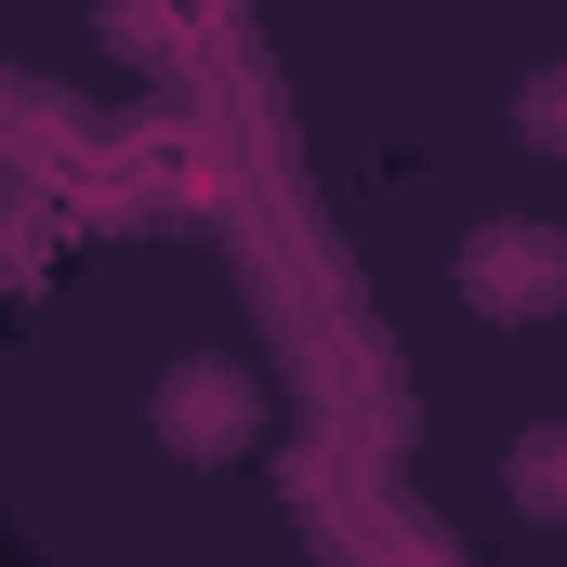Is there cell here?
<instances>
[{
  "label": "cell",
  "mask_w": 567,
  "mask_h": 567,
  "mask_svg": "<svg viewBox=\"0 0 567 567\" xmlns=\"http://www.w3.org/2000/svg\"><path fill=\"white\" fill-rule=\"evenodd\" d=\"M449 278L488 330H542V317H567V225H475L449 251Z\"/></svg>",
  "instance_id": "cell-1"
},
{
  "label": "cell",
  "mask_w": 567,
  "mask_h": 567,
  "mask_svg": "<svg viewBox=\"0 0 567 567\" xmlns=\"http://www.w3.org/2000/svg\"><path fill=\"white\" fill-rule=\"evenodd\" d=\"M158 449L172 462H251L265 449V383L238 357H172L158 370Z\"/></svg>",
  "instance_id": "cell-2"
},
{
  "label": "cell",
  "mask_w": 567,
  "mask_h": 567,
  "mask_svg": "<svg viewBox=\"0 0 567 567\" xmlns=\"http://www.w3.org/2000/svg\"><path fill=\"white\" fill-rule=\"evenodd\" d=\"M515 502H528L542 528H567V423H528V435H515Z\"/></svg>",
  "instance_id": "cell-3"
},
{
  "label": "cell",
  "mask_w": 567,
  "mask_h": 567,
  "mask_svg": "<svg viewBox=\"0 0 567 567\" xmlns=\"http://www.w3.org/2000/svg\"><path fill=\"white\" fill-rule=\"evenodd\" d=\"M515 120H528V145H555V158H567V66H542V80L515 93Z\"/></svg>",
  "instance_id": "cell-4"
},
{
  "label": "cell",
  "mask_w": 567,
  "mask_h": 567,
  "mask_svg": "<svg viewBox=\"0 0 567 567\" xmlns=\"http://www.w3.org/2000/svg\"><path fill=\"white\" fill-rule=\"evenodd\" d=\"M0 265H13V278L40 265V212H0Z\"/></svg>",
  "instance_id": "cell-5"
}]
</instances>
